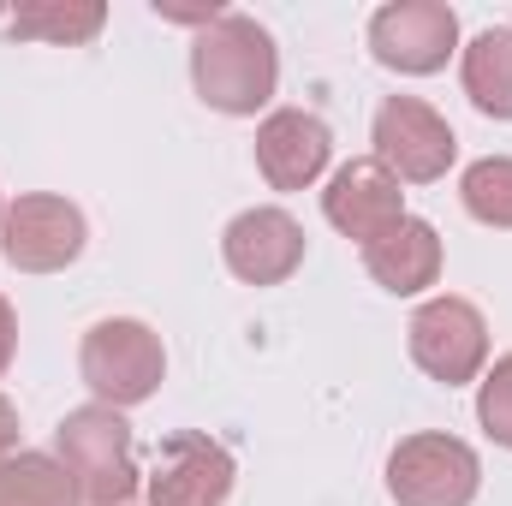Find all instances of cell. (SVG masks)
I'll return each instance as SVG.
<instances>
[{"label":"cell","mask_w":512,"mask_h":506,"mask_svg":"<svg viewBox=\"0 0 512 506\" xmlns=\"http://www.w3.org/2000/svg\"><path fill=\"white\" fill-rule=\"evenodd\" d=\"M274 84H280V48L251 12H221L209 30L191 36V90L203 96V108L251 120L256 108L274 102Z\"/></svg>","instance_id":"1"},{"label":"cell","mask_w":512,"mask_h":506,"mask_svg":"<svg viewBox=\"0 0 512 506\" xmlns=\"http://www.w3.org/2000/svg\"><path fill=\"white\" fill-rule=\"evenodd\" d=\"M54 459L66 465V477L78 483V495L90 506H131V495L143 489L131 423H126V411H114V405L66 411L54 423Z\"/></svg>","instance_id":"2"},{"label":"cell","mask_w":512,"mask_h":506,"mask_svg":"<svg viewBox=\"0 0 512 506\" xmlns=\"http://www.w3.org/2000/svg\"><path fill=\"white\" fill-rule=\"evenodd\" d=\"M78 376L96 393V405L131 411L143 399H155V387L167 376V346L149 322L137 316H108L84 334L78 346Z\"/></svg>","instance_id":"3"},{"label":"cell","mask_w":512,"mask_h":506,"mask_svg":"<svg viewBox=\"0 0 512 506\" xmlns=\"http://www.w3.org/2000/svg\"><path fill=\"white\" fill-rule=\"evenodd\" d=\"M483 489V459L471 441L423 429L387 453V495L393 506H471Z\"/></svg>","instance_id":"4"},{"label":"cell","mask_w":512,"mask_h":506,"mask_svg":"<svg viewBox=\"0 0 512 506\" xmlns=\"http://www.w3.org/2000/svg\"><path fill=\"white\" fill-rule=\"evenodd\" d=\"M405 346H411V364L441 387H471L489 370V322L459 292H441V298L417 304L411 328H405Z\"/></svg>","instance_id":"5"},{"label":"cell","mask_w":512,"mask_h":506,"mask_svg":"<svg viewBox=\"0 0 512 506\" xmlns=\"http://www.w3.org/2000/svg\"><path fill=\"white\" fill-rule=\"evenodd\" d=\"M90 245V221L72 197L60 191H24L6 203V221H0V256L6 268L18 274H60L72 268Z\"/></svg>","instance_id":"6"},{"label":"cell","mask_w":512,"mask_h":506,"mask_svg":"<svg viewBox=\"0 0 512 506\" xmlns=\"http://www.w3.org/2000/svg\"><path fill=\"white\" fill-rule=\"evenodd\" d=\"M370 143H376V161H382L399 185H435L459 161L453 126L423 96H387L382 108H376Z\"/></svg>","instance_id":"7"},{"label":"cell","mask_w":512,"mask_h":506,"mask_svg":"<svg viewBox=\"0 0 512 506\" xmlns=\"http://www.w3.org/2000/svg\"><path fill=\"white\" fill-rule=\"evenodd\" d=\"M370 54L399 78H435L459 54V12L447 0H393L370 18Z\"/></svg>","instance_id":"8"},{"label":"cell","mask_w":512,"mask_h":506,"mask_svg":"<svg viewBox=\"0 0 512 506\" xmlns=\"http://www.w3.org/2000/svg\"><path fill=\"white\" fill-rule=\"evenodd\" d=\"M233 477H239L233 453L215 435L185 429V435L161 441L155 471L143 477V489H149V506H227Z\"/></svg>","instance_id":"9"},{"label":"cell","mask_w":512,"mask_h":506,"mask_svg":"<svg viewBox=\"0 0 512 506\" xmlns=\"http://www.w3.org/2000/svg\"><path fill=\"white\" fill-rule=\"evenodd\" d=\"M304 245L310 239L286 209H245L221 233V262L245 286H280V280H292L304 268Z\"/></svg>","instance_id":"10"},{"label":"cell","mask_w":512,"mask_h":506,"mask_svg":"<svg viewBox=\"0 0 512 506\" xmlns=\"http://www.w3.org/2000/svg\"><path fill=\"white\" fill-rule=\"evenodd\" d=\"M322 215H328L334 233L370 245V239H382L393 221H405V191H399V179L387 173L376 155H358V161L334 167V179L322 191Z\"/></svg>","instance_id":"11"},{"label":"cell","mask_w":512,"mask_h":506,"mask_svg":"<svg viewBox=\"0 0 512 506\" xmlns=\"http://www.w3.org/2000/svg\"><path fill=\"white\" fill-rule=\"evenodd\" d=\"M334 161V131L310 108H274L256 126V173L274 191H310Z\"/></svg>","instance_id":"12"},{"label":"cell","mask_w":512,"mask_h":506,"mask_svg":"<svg viewBox=\"0 0 512 506\" xmlns=\"http://www.w3.org/2000/svg\"><path fill=\"white\" fill-rule=\"evenodd\" d=\"M364 268H370V280H376L382 292L417 298L423 286L441 280V233H435L423 215H405V221L387 227L382 239L364 245Z\"/></svg>","instance_id":"13"},{"label":"cell","mask_w":512,"mask_h":506,"mask_svg":"<svg viewBox=\"0 0 512 506\" xmlns=\"http://www.w3.org/2000/svg\"><path fill=\"white\" fill-rule=\"evenodd\" d=\"M102 24H108L102 0H30V6L0 12L6 36H18V42H54V48H84V42L102 36Z\"/></svg>","instance_id":"14"},{"label":"cell","mask_w":512,"mask_h":506,"mask_svg":"<svg viewBox=\"0 0 512 506\" xmlns=\"http://www.w3.org/2000/svg\"><path fill=\"white\" fill-rule=\"evenodd\" d=\"M459 84L483 120H512V30L495 24L459 54Z\"/></svg>","instance_id":"15"},{"label":"cell","mask_w":512,"mask_h":506,"mask_svg":"<svg viewBox=\"0 0 512 506\" xmlns=\"http://www.w3.org/2000/svg\"><path fill=\"white\" fill-rule=\"evenodd\" d=\"M0 506H84V495L54 453L18 447L12 459H0Z\"/></svg>","instance_id":"16"},{"label":"cell","mask_w":512,"mask_h":506,"mask_svg":"<svg viewBox=\"0 0 512 506\" xmlns=\"http://www.w3.org/2000/svg\"><path fill=\"white\" fill-rule=\"evenodd\" d=\"M459 203L471 221L495 227V233H512V155H483L465 167L459 179Z\"/></svg>","instance_id":"17"},{"label":"cell","mask_w":512,"mask_h":506,"mask_svg":"<svg viewBox=\"0 0 512 506\" xmlns=\"http://www.w3.org/2000/svg\"><path fill=\"white\" fill-rule=\"evenodd\" d=\"M477 423L495 447H512V352L495 358L477 381Z\"/></svg>","instance_id":"18"},{"label":"cell","mask_w":512,"mask_h":506,"mask_svg":"<svg viewBox=\"0 0 512 506\" xmlns=\"http://www.w3.org/2000/svg\"><path fill=\"white\" fill-rule=\"evenodd\" d=\"M12 358H18V310H12L6 292H0V376L12 370Z\"/></svg>","instance_id":"19"},{"label":"cell","mask_w":512,"mask_h":506,"mask_svg":"<svg viewBox=\"0 0 512 506\" xmlns=\"http://www.w3.org/2000/svg\"><path fill=\"white\" fill-rule=\"evenodd\" d=\"M18 453V405L0 393V459H12Z\"/></svg>","instance_id":"20"},{"label":"cell","mask_w":512,"mask_h":506,"mask_svg":"<svg viewBox=\"0 0 512 506\" xmlns=\"http://www.w3.org/2000/svg\"><path fill=\"white\" fill-rule=\"evenodd\" d=\"M0 221H6V197H0Z\"/></svg>","instance_id":"21"}]
</instances>
